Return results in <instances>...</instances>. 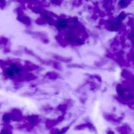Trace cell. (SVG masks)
Segmentation results:
<instances>
[{
    "instance_id": "obj_1",
    "label": "cell",
    "mask_w": 134,
    "mask_h": 134,
    "mask_svg": "<svg viewBox=\"0 0 134 134\" xmlns=\"http://www.w3.org/2000/svg\"><path fill=\"white\" fill-rule=\"evenodd\" d=\"M56 25H57V26L59 28H64L68 25V22L65 19H60L58 21Z\"/></svg>"
},
{
    "instance_id": "obj_2",
    "label": "cell",
    "mask_w": 134,
    "mask_h": 134,
    "mask_svg": "<svg viewBox=\"0 0 134 134\" xmlns=\"http://www.w3.org/2000/svg\"><path fill=\"white\" fill-rule=\"evenodd\" d=\"M13 72H14V71L13 70V69H7V71H6V73L7 75H13Z\"/></svg>"
}]
</instances>
